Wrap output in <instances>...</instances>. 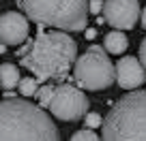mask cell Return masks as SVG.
<instances>
[{"instance_id":"cell-1","label":"cell","mask_w":146,"mask_h":141,"mask_svg":"<svg viewBox=\"0 0 146 141\" xmlns=\"http://www.w3.org/2000/svg\"><path fill=\"white\" fill-rule=\"evenodd\" d=\"M22 66H26L35 79H64L78 62V45L64 32H39L36 39L19 51Z\"/></svg>"},{"instance_id":"cell-2","label":"cell","mask_w":146,"mask_h":141,"mask_svg":"<svg viewBox=\"0 0 146 141\" xmlns=\"http://www.w3.org/2000/svg\"><path fill=\"white\" fill-rule=\"evenodd\" d=\"M0 141H60L50 113L24 98L0 100Z\"/></svg>"},{"instance_id":"cell-3","label":"cell","mask_w":146,"mask_h":141,"mask_svg":"<svg viewBox=\"0 0 146 141\" xmlns=\"http://www.w3.org/2000/svg\"><path fill=\"white\" fill-rule=\"evenodd\" d=\"M103 141H146V90L127 92L103 118Z\"/></svg>"},{"instance_id":"cell-4","label":"cell","mask_w":146,"mask_h":141,"mask_svg":"<svg viewBox=\"0 0 146 141\" xmlns=\"http://www.w3.org/2000/svg\"><path fill=\"white\" fill-rule=\"evenodd\" d=\"M17 5L30 22L58 28L60 32L86 30V17L90 13L84 0H22Z\"/></svg>"},{"instance_id":"cell-5","label":"cell","mask_w":146,"mask_h":141,"mask_svg":"<svg viewBox=\"0 0 146 141\" xmlns=\"http://www.w3.org/2000/svg\"><path fill=\"white\" fill-rule=\"evenodd\" d=\"M73 75H75V81L84 90L99 92V90H108L116 81V66L105 56L103 47L90 45L86 54L78 58V62L73 66Z\"/></svg>"},{"instance_id":"cell-6","label":"cell","mask_w":146,"mask_h":141,"mask_svg":"<svg viewBox=\"0 0 146 141\" xmlns=\"http://www.w3.org/2000/svg\"><path fill=\"white\" fill-rule=\"evenodd\" d=\"M88 107H90V103L80 88L71 86V83H62V86L56 88L54 98H52L47 109L58 120L75 122V120H82L88 115Z\"/></svg>"},{"instance_id":"cell-7","label":"cell","mask_w":146,"mask_h":141,"mask_svg":"<svg viewBox=\"0 0 146 141\" xmlns=\"http://www.w3.org/2000/svg\"><path fill=\"white\" fill-rule=\"evenodd\" d=\"M142 15L140 2L135 0H108L103 2V19L114 30H131Z\"/></svg>"},{"instance_id":"cell-8","label":"cell","mask_w":146,"mask_h":141,"mask_svg":"<svg viewBox=\"0 0 146 141\" xmlns=\"http://www.w3.org/2000/svg\"><path fill=\"white\" fill-rule=\"evenodd\" d=\"M30 19L17 11H7L0 15V43L17 47L30 34Z\"/></svg>"},{"instance_id":"cell-9","label":"cell","mask_w":146,"mask_h":141,"mask_svg":"<svg viewBox=\"0 0 146 141\" xmlns=\"http://www.w3.org/2000/svg\"><path fill=\"white\" fill-rule=\"evenodd\" d=\"M146 81V68L142 66L140 58L135 56H123L116 64V83L123 90L135 92Z\"/></svg>"},{"instance_id":"cell-10","label":"cell","mask_w":146,"mask_h":141,"mask_svg":"<svg viewBox=\"0 0 146 141\" xmlns=\"http://www.w3.org/2000/svg\"><path fill=\"white\" fill-rule=\"evenodd\" d=\"M103 45H105V51H108V54L118 56V54H125V51H127L129 41H127V37H125L123 32L112 30L103 37Z\"/></svg>"},{"instance_id":"cell-11","label":"cell","mask_w":146,"mask_h":141,"mask_svg":"<svg viewBox=\"0 0 146 141\" xmlns=\"http://www.w3.org/2000/svg\"><path fill=\"white\" fill-rule=\"evenodd\" d=\"M19 71L15 64L11 62H2L0 64V86L5 88V90H13V88L19 86Z\"/></svg>"},{"instance_id":"cell-12","label":"cell","mask_w":146,"mask_h":141,"mask_svg":"<svg viewBox=\"0 0 146 141\" xmlns=\"http://www.w3.org/2000/svg\"><path fill=\"white\" fill-rule=\"evenodd\" d=\"M17 90H19L22 96H35V94H39L41 88H39V81H36L35 77H24L22 81H19Z\"/></svg>"},{"instance_id":"cell-13","label":"cell","mask_w":146,"mask_h":141,"mask_svg":"<svg viewBox=\"0 0 146 141\" xmlns=\"http://www.w3.org/2000/svg\"><path fill=\"white\" fill-rule=\"evenodd\" d=\"M54 92H56L54 86H43L41 90H39L36 98H39V107H41V109H47V107H50L52 98H54Z\"/></svg>"},{"instance_id":"cell-14","label":"cell","mask_w":146,"mask_h":141,"mask_svg":"<svg viewBox=\"0 0 146 141\" xmlns=\"http://www.w3.org/2000/svg\"><path fill=\"white\" fill-rule=\"evenodd\" d=\"M69 141H101V137L97 135L95 131H90V128H84V131L73 132Z\"/></svg>"},{"instance_id":"cell-15","label":"cell","mask_w":146,"mask_h":141,"mask_svg":"<svg viewBox=\"0 0 146 141\" xmlns=\"http://www.w3.org/2000/svg\"><path fill=\"white\" fill-rule=\"evenodd\" d=\"M86 126L88 128H97V126H103V118H101L99 113H88L86 118Z\"/></svg>"},{"instance_id":"cell-16","label":"cell","mask_w":146,"mask_h":141,"mask_svg":"<svg viewBox=\"0 0 146 141\" xmlns=\"http://www.w3.org/2000/svg\"><path fill=\"white\" fill-rule=\"evenodd\" d=\"M88 11H90V13H101V11H103V2H99V0L88 2Z\"/></svg>"},{"instance_id":"cell-17","label":"cell","mask_w":146,"mask_h":141,"mask_svg":"<svg viewBox=\"0 0 146 141\" xmlns=\"http://www.w3.org/2000/svg\"><path fill=\"white\" fill-rule=\"evenodd\" d=\"M140 62H142V66L146 68V37H144V41L140 43Z\"/></svg>"},{"instance_id":"cell-18","label":"cell","mask_w":146,"mask_h":141,"mask_svg":"<svg viewBox=\"0 0 146 141\" xmlns=\"http://www.w3.org/2000/svg\"><path fill=\"white\" fill-rule=\"evenodd\" d=\"M140 24H142V28L146 30V7L142 9V15H140Z\"/></svg>"},{"instance_id":"cell-19","label":"cell","mask_w":146,"mask_h":141,"mask_svg":"<svg viewBox=\"0 0 146 141\" xmlns=\"http://www.w3.org/2000/svg\"><path fill=\"white\" fill-rule=\"evenodd\" d=\"M86 37H88V39L95 37V30H92V28H86Z\"/></svg>"},{"instance_id":"cell-20","label":"cell","mask_w":146,"mask_h":141,"mask_svg":"<svg viewBox=\"0 0 146 141\" xmlns=\"http://www.w3.org/2000/svg\"><path fill=\"white\" fill-rule=\"evenodd\" d=\"M5 47H7V45H2V43H0V54H2V51H5Z\"/></svg>"}]
</instances>
